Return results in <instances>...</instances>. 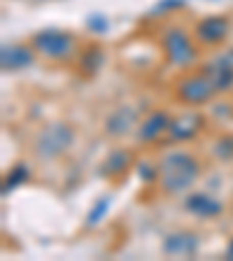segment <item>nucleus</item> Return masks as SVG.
Listing matches in <instances>:
<instances>
[{
	"label": "nucleus",
	"mask_w": 233,
	"mask_h": 261,
	"mask_svg": "<svg viewBox=\"0 0 233 261\" xmlns=\"http://www.w3.org/2000/svg\"><path fill=\"white\" fill-rule=\"evenodd\" d=\"M198 177H201V163L194 154L185 152V149L166 152L157 166L159 187L168 196H182L191 191Z\"/></svg>",
	"instance_id": "f257e3e1"
},
{
	"label": "nucleus",
	"mask_w": 233,
	"mask_h": 261,
	"mask_svg": "<svg viewBox=\"0 0 233 261\" xmlns=\"http://www.w3.org/2000/svg\"><path fill=\"white\" fill-rule=\"evenodd\" d=\"M72 142H75V128L70 124H63V121H54L38 133L33 149L42 161H54L70 149Z\"/></svg>",
	"instance_id": "f03ea898"
},
{
	"label": "nucleus",
	"mask_w": 233,
	"mask_h": 261,
	"mask_svg": "<svg viewBox=\"0 0 233 261\" xmlns=\"http://www.w3.org/2000/svg\"><path fill=\"white\" fill-rule=\"evenodd\" d=\"M31 44L47 61H65L77 51L75 35H70V33H65V31H54V28L35 33V38H33Z\"/></svg>",
	"instance_id": "7ed1b4c3"
},
{
	"label": "nucleus",
	"mask_w": 233,
	"mask_h": 261,
	"mask_svg": "<svg viewBox=\"0 0 233 261\" xmlns=\"http://www.w3.org/2000/svg\"><path fill=\"white\" fill-rule=\"evenodd\" d=\"M163 49H166V56L175 68H189L198 59L194 38L179 26H168L163 31Z\"/></svg>",
	"instance_id": "20e7f679"
},
{
	"label": "nucleus",
	"mask_w": 233,
	"mask_h": 261,
	"mask_svg": "<svg viewBox=\"0 0 233 261\" xmlns=\"http://www.w3.org/2000/svg\"><path fill=\"white\" fill-rule=\"evenodd\" d=\"M217 91L212 77L208 75L205 70L201 75H189L177 84V98L182 100L185 105H203L208 103Z\"/></svg>",
	"instance_id": "39448f33"
},
{
	"label": "nucleus",
	"mask_w": 233,
	"mask_h": 261,
	"mask_svg": "<svg viewBox=\"0 0 233 261\" xmlns=\"http://www.w3.org/2000/svg\"><path fill=\"white\" fill-rule=\"evenodd\" d=\"M228 31H231V23H228L226 16H205L201 21L196 23V40L205 47H217L224 40L228 38Z\"/></svg>",
	"instance_id": "423d86ee"
},
{
	"label": "nucleus",
	"mask_w": 233,
	"mask_h": 261,
	"mask_svg": "<svg viewBox=\"0 0 233 261\" xmlns=\"http://www.w3.org/2000/svg\"><path fill=\"white\" fill-rule=\"evenodd\" d=\"M35 49L33 44H5L0 49V68L5 72H19V70H26L35 63Z\"/></svg>",
	"instance_id": "0eeeda50"
},
{
	"label": "nucleus",
	"mask_w": 233,
	"mask_h": 261,
	"mask_svg": "<svg viewBox=\"0 0 233 261\" xmlns=\"http://www.w3.org/2000/svg\"><path fill=\"white\" fill-rule=\"evenodd\" d=\"M170 114L163 112V110H154L145 117V119L138 124V140L140 142H154L163 136V133H168L170 128Z\"/></svg>",
	"instance_id": "6e6552de"
},
{
	"label": "nucleus",
	"mask_w": 233,
	"mask_h": 261,
	"mask_svg": "<svg viewBox=\"0 0 233 261\" xmlns=\"http://www.w3.org/2000/svg\"><path fill=\"white\" fill-rule=\"evenodd\" d=\"M203 70L212 77L217 91H226V89H231L233 87V51L219 54L217 59H212Z\"/></svg>",
	"instance_id": "1a4fd4ad"
},
{
	"label": "nucleus",
	"mask_w": 233,
	"mask_h": 261,
	"mask_svg": "<svg viewBox=\"0 0 233 261\" xmlns=\"http://www.w3.org/2000/svg\"><path fill=\"white\" fill-rule=\"evenodd\" d=\"M201 114L198 112H185L175 117L170 121V128H168V138L170 140H177V142H185V140H191V138L201 130Z\"/></svg>",
	"instance_id": "9d476101"
},
{
	"label": "nucleus",
	"mask_w": 233,
	"mask_h": 261,
	"mask_svg": "<svg viewBox=\"0 0 233 261\" xmlns=\"http://www.w3.org/2000/svg\"><path fill=\"white\" fill-rule=\"evenodd\" d=\"M133 128H138V112L133 108L114 110V112L108 117V124H105L108 136H114V138L126 136V133H131Z\"/></svg>",
	"instance_id": "9b49d317"
},
{
	"label": "nucleus",
	"mask_w": 233,
	"mask_h": 261,
	"mask_svg": "<svg viewBox=\"0 0 233 261\" xmlns=\"http://www.w3.org/2000/svg\"><path fill=\"white\" fill-rule=\"evenodd\" d=\"M185 207L194 215V217H201V219L217 217V215H222V210H224L222 203L208 194H189L185 201Z\"/></svg>",
	"instance_id": "f8f14e48"
},
{
	"label": "nucleus",
	"mask_w": 233,
	"mask_h": 261,
	"mask_svg": "<svg viewBox=\"0 0 233 261\" xmlns=\"http://www.w3.org/2000/svg\"><path fill=\"white\" fill-rule=\"evenodd\" d=\"M198 250V236L189 233V231H179L166 238L163 243V252L168 256H191Z\"/></svg>",
	"instance_id": "ddd939ff"
},
{
	"label": "nucleus",
	"mask_w": 233,
	"mask_h": 261,
	"mask_svg": "<svg viewBox=\"0 0 233 261\" xmlns=\"http://www.w3.org/2000/svg\"><path fill=\"white\" fill-rule=\"evenodd\" d=\"M128 166H131V154L126 152V149H114L103 161L100 175H105V177H117V175H121Z\"/></svg>",
	"instance_id": "4468645a"
},
{
	"label": "nucleus",
	"mask_w": 233,
	"mask_h": 261,
	"mask_svg": "<svg viewBox=\"0 0 233 261\" xmlns=\"http://www.w3.org/2000/svg\"><path fill=\"white\" fill-rule=\"evenodd\" d=\"M31 177V173H28V168L26 166H16L14 170H12L10 175H7V179H5V189H12V187H19V185H23L26 179Z\"/></svg>",
	"instance_id": "2eb2a0df"
},
{
	"label": "nucleus",
	"mask_w": 233,
	"mask_h": 261,
	"mask_svg": "<svg viewBox=\"0 0 233 261\" xmlns=\"http://www.w3.org/2000/svg\"><path fill=\"white\" fill-rule=\"evenodd\" d=\"M215 154L219 159H233V138H219L215 145Z\"/></svg>",
	"instance_id": "dca6fc26"
},
{
	"label": "nucleus",
	"mask_w": 233,
	"mask_h": 261,
	"mask_svg": "<svg viewBox=\"0 0 233 261\" xmlns=\"http://www.w3.org/2000/svg\"><path fill=\"white\" fill-rule=\"evenodd\" d=\"M105 203H108V201H100V203H98L96 212H105V207H108ZM89 224H96V215H91V217H89Z\"/></svg>",
	"instance_id": "f3484780"
},
{
	"label": "nucleus",
	"mask_w": 233,
	"mask_h": 261,
	"mask_svg": "<svg viewBox=\"0 0 233 261\" xmlns=\"http://www.w3.org/2000/svg\"><path fill=\"white\" fill-rule=\"evenodd\" d=\"M228 252H231V254H233V243H231V250H228Z\"/></svg>",
	"instance_id": "a211bd4d"
}]
</instances>
